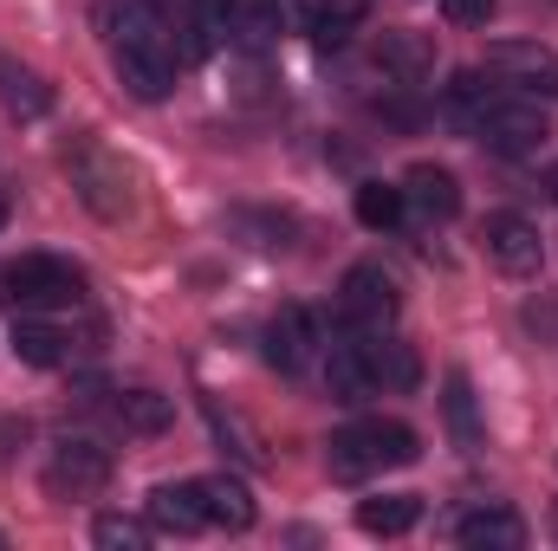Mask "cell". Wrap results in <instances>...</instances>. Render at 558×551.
I'll list each match as a JSON object with an SVG mask.
<instances>
[{
	"label": "cell",
	"instance_id": "obj_1",
	"mask_svg": "<svg viewBox=\"0 0 558 551\" xmlns=\"http://www.w3.org/2000/svg\"><path fill=\"white\" fill-rule=\"evenodd\" d=\"M422 454L416 428L410 421H351V428H338L331 434V480H344V487H357V480H371V474H384V467H410Z\"/></svg>",
	"mask_w": 558,
	"mask_h": 551
},
{
	"label": "cell",
	"instance_id": "obj_2",
	"mask_svg": "<svg viewBox=\"0 0 558 551\" xmlns=\"http://www.w3.org/2000/svg\"><path fill=\"white\" fill-rule=\"evenodd\" d=\"M78 292H85V273L65 267V260H52V254H26V260L7 267V298L26 305V311H39V305H78Z\"/></svg>",
	"mask_w": 558,
	"mask_h": 551
},
{
	"label": "cell",
	"instance_id": "obj_3",
	"mask_svg": "<svg viewBox=\"0 0 558 551\" xmlns=\"http://www.w3.org/2000/svg\"><path fill=\"white\" fill-rule=\"evenodd\" d=\"M474 137L487 143L494 156H507V162H526V156H539L546 149V111H533V105H487L481 118H474Z\"/></svg>",
	"mask_w": 558,
	"mask_h": 551
},
{
	"label": "cell",
	"instance_id": "obj_4",
	"mask_svg": "<svg viewBox=\"0 0 558 551\" xmlns=\"http://www.w3.org/2000/svg\"><path fill=\"white\" fill-rule=\"evenodd\" d=\"M111 480V454L98 448V441H85V434H65L59 448H52V461H46V493L52 500H85V493H98Z\"/></svg>",
	"mask_w": 558,
	"mask_h": 551
},
{
	"label": "cell",
	"instance_id": "obj_5",
	"mask_svg": "<svg viewBox=\"0 0 558 551\" xmlns=\"http://www.w3.org/2000/svg\"><path fill=\"white\" fill-rule=\"evenodd\" d=\"M338 311H344L351 331L377 338V331L397 318V279L384 273V267H351L344 285H338Z\"/></svg>",
	"mask_w": 558,
	"mask_h": 551
},
{
	"label": "cell",
	"instance_id": "obj_6",
	"mask_svg": "<svg viewBox=\"0 0 558 551\" xmlns=\"http://www.w3.org/2000/svg\"><path fill=\"white\" fill-rule=\"evenodd\" d=\"M481 241H487V260L507 279H533L546 267V241H539V228L526 215H487Z\"/></svg>",
	"mask_w": 558,
	"mask_h": 551
},
{
	"label": "cell",
	"instance_id": "obj_7",
	"mask_svg": "<svg viewBox=\"0 0 558 551\" xmlns=\"http://www.w3.org/2000/svg\"><path fill=\"white\" fill-rule=\"evenodd\" d=\"M149 526H156V532H175V539H195V532H208L202 480H162V487L149 493Z\"/></svg>",
	"mask_w": 558,
	"mask_h": 551
},
{
	"label": "cell",
	"instance_id": "obj_8",
	"mask_svg": "<svg viewBox=\"0 0 558 551\" xmlns=\"http://www.w3.org/2000/svg\"><path fill=\"white\" fill-rule=\"evenodd\" d=\"M111 59H118V78H124L131 98H143V105L169 98V85H175V52L169 46H118Z\"/></svg>",
	"mask_w": 558,
	"mask_h": 551
},
{
	"label": "cell",
	"instance_id": "obj_9",
	"mask_svg": "<svg viewBox=\"0 0 558 551\" xmlns=\"http://www.w3.org/2000/svg\"><path fill=\"white\" fill-rule=\"evenodd\" d=\"M98 33L111 39V52L118 46H169V26H162V13L149 0H105L98 7Z\"/></svg>",
	"mask_w": 558,
	"mask_h": 551
},
{
	"label": "cell",
	"instance_id": "obj_10",
	"mask_svg": "<svg viewBox=\"0 0 558 551\" xmlns=\"http://www.w3.org/2000/svg\"><path fill=\"white\" fill-rule=\"evenodd\" d=\"M312 344H318V325H312V311L305 305H279V318L267 325V357H274V370H305L312 364Z\"/></svg>",
	"mask_w": 558,
	"mask_h": 551
},
{
	"label": "cell",
	"instance_id": "obj_11",
	"mask_svg": "<svg viewBox=\"0 0 558 551\" xmlns=\"http://www.w3.org/2000/svg\"><path fill=\"white\" fill-rule=\"evenodd\" d=\"M78 188H85L92 215H105V221L131 215V175H124L111 156H78Z\"/></svg>",
	"mask_w": 558,
	"mask_h": 551
},
{
	"label": "cell",
	"instance_id": "obj_12",
	"mask_svg": "<svg viewBox=\"0 0 558 551\" xmlns=\"http://www.w3.org/2000/svg\"><path fill=\"white\" fill-rule=\"evenodd\" d=\"M325 390H331V403H364V396H377V377H371L364 338L331 344V357H325Z\"/></svg>",
	"mask_w": 558,
	"mask_h": 551
},
{
	"label": "cell",
	"instance_id": "obj_13",
	"mask_svg": "<svg viewBox=\"0 0 558 551\" xmlns=\"http://www.w3.org/2000/svg\"><path fill=\"white\" fill-rule=\"evenodd\" d=\"M454 539L468 551H520L526 546V519H520L513 506H481V513H468V519L454 526Z\"/></svg>",
	"mask_w": 558,
	"mask_h": 551
},
{
	"label": "cell",
	"instance_id": "obj_14",
	"mask_svg": "<svg viewBox=\"0 0 558 551\" xmlns=\"http://www.w3.org/2000/svg\"><path fill=\"white\" fill-rule=\"evenodd\" d=\"M234 7H241V0H195V7H189V26H182V33H189V39H182V59H189V65L234 39Z\"/></svg>",
	"mask_w": 558,
	"mask_h": 551
},
{
	"label": "cell",
	"instance_id": "obj_15",
	"mask_svg": "<svg viewBox=\"0 0 558 551\" xmlns=\"http://www.w3.org/2000/svg\"><path fill=\"white\" fill-rule=\"evenodd\" d=\"M403 195L416 201L428 221H454V215H461V182H454L448 169H435V162H416V169L403 175Z\"/></svg>",
	"mask_w": 558,
	"mask_h": 551
},
{
	"label": "cell",
	"instance_id": "obj_16",
	"mask_svg": "<svg viewBox=\"0 0 558 551\" xmlns=\"http://www.w3.org/2000/svg\"><path fill=\"white\" fill-rule=\"evenodd\" d=\"M202 506H208V526H221V532H247L254 526V493L234 474H208L202 480Z\"/></svg>",
	"mask_w": 558,
	"mask_h": 551
},
{
	"label": "cell",
	"instance_id": "obj_17",
	"mask_svg": "<svg viewBox=\"0 0 558 551\" xmlns=\"http://www.w3.org/2000/svg\"><path fill=\"white\" fill-rule=\"evenodd\" d=\"M0 105H7L13 118H46V111H52V85H46L33 65H20V59L0 52Z\"/></svg>",
	"mask_w": 558,
	"mask_h": 551
},
{
	"label": "cell",
	"instance_id": "obj_18",
	"mask_svg": "<svg viewBox=\"0 0 558 551\" xmlns=\"http://www.w3.org/2000/svg\"><path fill=\"white\" fill-rule=\"evenodd\" d=\"M377 65H384L390 78L416 85V78L435 72V39H428V33H384V39H377Z\"/></svg>",
	"mask_w": 558,
	"mask_h": 551
},
{
	"label": "cell",
	"instance_id": "obj_19",
	"mask_svg": "<svg viewBox=\"0 0 558 551\" xmlns=\"http://www.w3.org/2000/svg\"><path fill=\"white\" fill-rule=\"evenodd\" d=\"M364 357H371V377H377V390H397V396H410L422 383V364L410 344H390L384 331H377V344L364 338Z\"/></svg>",
	"mask_w": 558,
	"mask_h": 551
},
{
	"label": "cell",
	"instance_id": "obj_20",
	"mask_svg": "<svg viewBox=\"0 0 558 551\" xmlns=\"http://www.w3.org/2000/svg\"><path fill=\"white\" fill-rule=\"evenodd\" d=\"M416 519H422V493H384V500H364L357 506V526L371 539H403Z\"/></svg>",
	"mask_w": 558,
	"mask_h": 551
},
{
	"label": "cell",
	"instance_id": "obj_21",
	"mask_svg": "<svg viewBox=\"0 0 558 551\" xmlns=\"http://www.w3.org/2000/svg\"><path fill=\"white\" fill-rule=\"evenodd\" d=\"M65 344H72V338H65L59 325H46V318H20V325H13V357L33 364V370H59V364H65Z\"/></svg>",
	"mask_w": 558,
	"mask_h": 551
},
{
	"label": "cell",
	"instance_id": "obj_22",
	"mask_svg": "<svg viewBox=\"0 0 558 551\" xmlns=\"http://www.w3.org/2000/svg\"><path fill=\"white\" fill-rule=\"evenodd\" d=\"M487 65H494V72H520V78L539 85V91H558V59L546 52V46H520V39H507V46L487 52Z\"/></svg>",
	"mask_w": 558,
	"mask_h": 551
},
{
	"label": "cell",
	"instance_id": "obj_23",
	"mask_svg": "<svg viewBox=\"0 0 558 551\" xmlns=\"http://www.w3.org/2000/svg\"><path fill=\"white\" fill-rule=\"evenodd\" d=\"M118 421L131 428V434H162L169 421H175V403L169 396H156V390H118Z\"/></svg>",
	"mask_w": 558,
	"mask_h": 551
},
{
	"label": "cell",
	"instance_id": "obj_24",
	"mask_svg": "<svg viewBox=\"0 0 558 551\" xmlns=\"http://www.w3.org/2000/svg\"><path fill=\"white\" fill-rule=\"evenodd\" d=\"M364 20H371V0H325V7L312 13V39H318V46H344Z\"/></svg>",
	"mask_w": 558,
	"mask_h": 551
},
{
	"label": "cell",
	"instance_id": "obj_25",
	"mask_svg": "<svg viewBox=\"0 0 558 551\" xmlns=\"http://www.w3.org/2000/svg\"><path fill=\"white\" fill-rule=\"evenodd\" d=\"M403 208H410V195H403V188H390V182H364V188H357V221H364V228H377V234H384V228H397V221H403Z\"/></svg>",
	"mask_w": 558,
	"mask_h": 551
},
{
	"label": "cell",
	"instance_id": "obj_26",
	"mask_svg": "<svg viewBox=\"0 0 558 551\" xmlns=\"http://www.w3.org/2000/svg\"><path fill=\"white\" fill-rule=\"evenodd\" d=\"M208 421H215V434H221V441H228V448H234L247 467H267V448H260V434H254V428H247V421H241L234 409L208 403Z\"/></svg>",
	"mask_w": 558,
	"mask_h": 551
},
{
	"label": "cell",
	"instance_id": "obj_27",
	"mask_svg": "<svg viewBox=\"0 0 558 551\" xmlns=\"http://www.w3.org/2000/svg\"><path fill=\"white\" fill-rule=\"evenodd\" d=\"M92 539L105 551H143L149 546V526H143V519H124V513H98V519H92Z\"/></svg>",
	"mask_w": 558,
	"mask_h": 551
},
{
	"label": "cell",
	"instance_id": "obj_28",
	"mask_svg": "<svg viewBox=\"0 0 558 551\" xmlns=\"http://www.w3.org/2000/svg\"><path fill=\"white\" fill-rule=\"evenodd\" d=\"M448 428H454V441H461V448H474V441H481V428H474V390H468V377H461V370H448Z\"/></svg>",
	"mask_w": 558,
	"mask_h": 551
},
{
	"label": "cell",
	"instance_id": "obj_29",
	"mask_svg": "<svg viewBox=\"0 0 558 551\" xmlns=\"http://www.w3.org/2000/svg\"><path fill=\"white\" fill-rule=\"evenodd\" d=\"M279 33V0H254V7H234V39L241 46H267Z\"/></svg>",
	"mask_w": 558,
	"mask_h": 551
},
{
	"label": "cell",
	"instance_id": "obj_30",
	"mask_svg": "<svg viewBox=\"0 0 558 551\" xmlns=\"http://www.w3.org/2000/svg\"><path fill=\"white\" fill-rule=\"evenodd\" d=\"M487 105H494V78H487V72H454V85H448V111L481 118Z\"/></svg>",
	"mask_w": 558,
	"mask_h": 551
},
{
	"label": "cell",
	"instance_id": "obj_31",
	"mask_svg": "<svg viewBox=\"0 0 558 551\" xmlns=\"http://www.w3.org/2000/svg\"><path fill=\"white\" fill-rule=\"evenodd\" d=\"M494 7H500V0H441L448 26H487V20H494Z\"/></svg>",
	"mask_w": 558,
	"mask_h": 551
},
{
	"label": "cell",
	"instance_id": "obj_32",
	"mask_svg": "<svg viewBox=\"0 0 558 551\" xmlns=\"http://www.w3.org/2000/svg\"><path fill=\"white\" fill-rule=\"evenodd\" d=\"M7 215H13V201H7V188H0V228H7Z\"/></svg>",
	"mask_w": 558,
	"mask_h": 551
},
{
	"label": "cell",
	"instance_id": "obj_33",
	"mask_svg": "<svg viewBox=\"0 0 558 551\" xmlns=\"http://www.w3.org/2000/svg\"><path fill=\"white\" fill-rule=\"evenodd\" d=\"M546 195H553V201H558V169H553V175H546Z\"/></svg>",
	"mask_w": 558,
	"mask_h": 551
},
{
	"label": "cell",
	"instance_id": "obj_34",
	"mask_svg": "<svg viewBox=\"0 0 558 551\" xmlns=\"http://www.w3.org/2000/svg\"><path fill=\"white\" fill-rule=\"evenodd\" d=\"M0 546H7V539H0Z\"/></svg>",
	"mask_w": 558,
	"mask_h": 551
}]
</instances>
